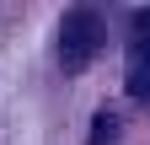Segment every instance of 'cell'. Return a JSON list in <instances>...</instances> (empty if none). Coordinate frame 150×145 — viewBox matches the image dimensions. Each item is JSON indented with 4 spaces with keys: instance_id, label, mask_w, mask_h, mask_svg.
<instances>
[{
    "instance_id": "6da1fadb",
    "label": "cell",
    "mask_w": 150,
    "mask_h": 145,
    "mask_svg": "<svg viewBox=\"0 0 150 145\" xmlns=\"http://www.w3.org/2000/svg\"><path fill=\"white\" fill-rule=\"evenodd\" d=\"M102 43H107L102 16L91 11V6H70L64 22H59V65L75 75V70H86V65L102 54Z\"/></svg>"
},
{
    "instance_id": "7a4b0ae2",
    "label": "cell",
    "mask_w": 150,
    "mask_h": 145,
    "mask_svg": "<svg viewBox=\"0 0 150 145\" xmlns=\"http://www.w3.org/2000/svg\"><path fill=\"white\" fill-rule=\"evenodd\" d=\"M112 134H118V113H112V107H102L97 124H91V145H112Z\"/></svg>"
},
{
    "instance_id": "3957f363",
    "label": "cell",
    "mask_w": 150,
    "mask_h": 145,
    "mask_svg": "<svg viewBox=\"0 0 150 145\" xmlns=\"http://www.w3.org/2000/svg\"><path fill=\"white\" fill-rule=\"evenodd\" d=\"M134 27H139V43H134V65L150 70V11H134Z\"/></svg>"
},
{
    "instance_id": "277c9868",
    "label": "cell",
    "mask_w": 150,
    "mask_h": 145,
    "mask_svg": "<svg viewBox=\"0 0 150 145\" xmlns=\"http://www.w3.org/2000/svg\"><path fill=\"white\" fill-rule=\"evenodd\" d=\"M129 97H134V102H150V70L145 65L129 70Z\"/></svg>"
}]
</instances>
